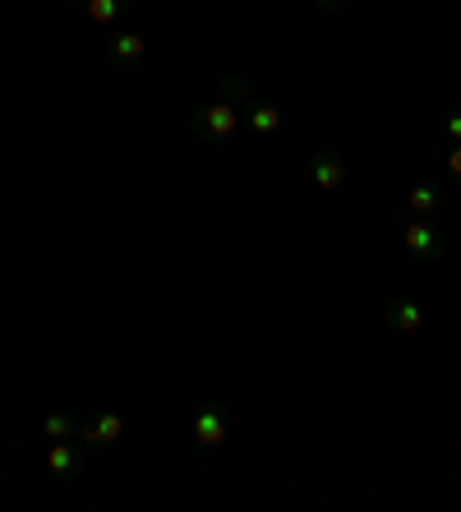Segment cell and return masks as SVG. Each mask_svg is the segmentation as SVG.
Masks as SVG:
<instances>
[{
    "label": "cell",
    "mask_w": 461,
    "mask_h": 512,
    "mask_svg": "<svg viewBox=\"0 0 461 512\" xmlns=\"http://www.w3.org/2000/svg\"><path fill=\"white\" fill-rule=\"evenodd\" d=\"M402 245L415 259H438L443 254V231L434 227V217H411L402 231Z\"/></svg>",
    "instance_id": "3957f363"
},
{
    "label": "cell",
    "mask_w": 461,
    "mask_h": 512,
    "mask_svg": "<svg viewBox=\"0 0 461 512\" xmlns=\"http://www.w3.org/2000/svg\"><path fill=\"white\" fill-rule=\"evenodd\" d=\"M226 429H231V420H226V406L208 402L194 411V443H199L203 453H217L226 443Z\"/></svg>",
    "instance_id": "7a4b0ae2"
},
{
    "label": "cell",
    "mask_w": 461,
    "mask_h": 512,
    "mask_svg": "<svg viewBox=\"0 0 461 512\" xmlns=\"http://www.w3.org/2000/svg\"><path fill=\"white\" fill-rule=\"evenodd\" d=\"M443 134H448L452 143H461V107H452L448 116H443Z\"/></svg>",
    "instance_id": "5bb4252c"
},
{
    "label": "cell",
    "mask_w": 461,
    "mask_h": 512,
    "mask_svg": "<svg viewBox=\"0 0 461 512\" xmlns=\"http://www.w3.org/2000/svg\"><path fill=\"white\" fill-rule=\"evenodd\" d=\"M42 434H47V443H56V439H74V434H79V420H74L70 411H51V416L42 420Z\"/></svg>",
    "instance_id": "7c38bea8"
},
{
    "label": "cell",
    "mask_w": 461,
    "mask_h": 512,
    "mask_svg": "<svg viewBox=\"0 0 461 512\" xmlns=\"http://www.w3.org/2000/svg\"><path fill=\"white\" fill-rule=\"evenodd\" d=\"M236 125H240V107L236 102H208L203 111H194V120H190V130H194V139H203V143H226L231 134H236Z\"/></svg>",
    "instance_id": "6da1fadb"
},
{
    "label": "cell",
    "mask_w": 461,
    "mask_h": 512,
    "mask_svg": "<svg viewBox=\"0 0 461 512\" xmlns=\"http://www.w3.org/2000/svg\"><path fill=\"white\" fill-rule=\"evenodd\" d=\"M245 120H249V130L259 134V139H268V134L282 130V111H277V102H268V97H254L249 111H245Z\"/></svg>",
    "instance_id": "ba28073f"
},
{
    "label": "cell",
    "mask_w": 461,
    "mask_h": 512,
    "mask_svg": "<svg viewBox=\"0 0 461 512\" xmlns=\"http://www.w3.org/2000/svg\"><path fill=\"white\" fill-rule=\"evenodd\" d=\"M60 5H70V10H74V5H83V0H60Z\"/></svg>",
    "instance_id": "e0dca14e"
},
{
    "label": "cell",
    "mask_w": 461,
    "mask_h": 512,
    "mask_svg": "<svg viewBox=\"0 0 461 512\" xmlns=\"http://www.w3.org/2000/svg\"><path fill=\"white\" fill-rule=\"evenodd\" d=\"M120 429H125V425H120L116 411H97L93 425H79L74 443H79V448H107V443L120 439Z\"/></svg>",
    "instance_id": "8992f818"
},
{
    "label": "cell",
    "mask_w": 461,
    "mask_h": 512,
    "mask_svg": "<svg viewBox=\"0 0 461 512\" xmlns=\"http://www.w3.org/2000/svg\"><path fill=\"white\" fill-rule=\"evenodd\" d=\"M309 176H314V185H319L323 194L342 190V185H346V162H342V153H332V148H314V157H309Z\"/></svg>",
    "instance_id": "277c9868"
},
{
    "label": "cell",
    "mask_w": 461,
    "mask_h": 512,
    "mask_svg": "<svg viewBox=\"0 0 461 512\" xmlns=\"http://www.w3.org/2000/svg\"><path fill=\"white\" fill-rule=\"evenodd\" d=\"M448 171H452V180H461V143L448 148Z\"/></svg>",
    "instance_id": "9a60e30c"
},
{
    "label": "cell",
    "mask_w": 461,
    "mask_h": 512,
    "mask_svg": "<svg viewBox=\"0 0 461 512\" xmlns=\"http://www.w3.org/2000/svg\"><path fill=\"white\" fill-rule=\"evenodd\" d=\"M79 443L74 439H56V443H47V471L56 480H65V476H74V466H79Z\"/></svg>",
    "instance_id": "9c48e42d"
},
{
    "label": "cell",
    "mask_w": 461,
    "mask_h": 512,
    "mask_svg": "<svg viewBox=\"0 0 461 512\" xmlns=\"http://www.w3.org/2000/svg\"><path fill=\"white\" fill-rule=\"evenodd\" d=\"M125 10H130V0H83V19L93 28H111Z\"/></svg>",
    "instance_id": "30bf717a"
},
{
    "label": "cell",
    "mask_w": 461,
    "mask_h": 512,
    "mask_svg": "<svg viewBox=\"0 0 461 512\" xmlns=\"http://www.w3.org/2000/svg\"><path fill=\"white\" fill-rule=\"evenodd\" d=\"M222 97L240 107V102H245V79H240V74H226V79H222Z\"/></svg>",
    "instance_id": "4fadbf2b"
},
{
    "label": "cell",
    "mask_w": 461,
    "mask_h": 512,
    "mask_svg": "<svg viewBox=\"0 0 461 512\" xmlns=\"http://www.w3.org/2000/svg\"><path fill=\"white\" fill-rule=\"evenodd\" d=\"M438 208H443V199H438V190L429 180H420V185L406 194V213L411 217H438Z\"/></svg>",
    "instance_id": "8fae6325"
},
{
    "label": "cell",
    "mask_w": 461,
    "mask_h": 512,
    "mask_svg": "<svg viewBox=\"0 0 461 512\" xmlns=\"http://www.w3.org/2000/svg\"><path fill=\"white\" fill-rule=\"evenodd\" d=\"M383 323H388V328H397V333H420V328H425V310H420V305H415L411 296H392L388 305H383Z\"/></svg>",
    "instance_id": "52a82bcc"
},
{
    "label": "cell",
    "mask_w": 461,
    "mask_h": 512,
    "mask_svg": "<svg viewBox=\"0 0 461 512\" xmlns=\"http://www.w3.org/2000/svg\"><path fill=\"white\" fill-rule=\"evenodd\" d=\"M102 51H107L111 65H143V60H148V37L143 33H111L107 42H102Z\"/></svg>",
    "instance_id": "5b68a950"
},
{
    "label": "cell",
    "mask_w": 461,
    "mask_h": 512,
    "mask_svg": "<svg viewBox=\"0 0 461 512\" xmlns=\"http://www.w3.org/2000/svg\"><path fill=\"white\" fill-rule=\"evenodd\" d=\"M185 5H194V0H185Z\"/></svg>",
    "instance_id": "ac0fdd59"
},
{
    "label": "cell",
    "mask_w": 461,
    "mask_h": 512,
    "mask_svg": "<svg viewBox=\"0 0 461 512\" xmlns=\"http://www.w3.org/2000/svg\"><path fill=\"white\" fill-rule=\"evenodd\" d=\"M319 10H346V0H314Z\"/></svg>",
    "instance_id": "2e32d148"
}]
</instances>
